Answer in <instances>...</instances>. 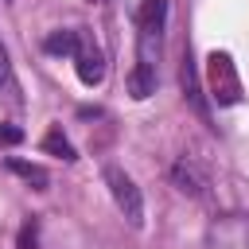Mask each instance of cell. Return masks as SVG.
Returning a JSON list of instances; mask_svg holds the SVG:
<instances>
[{
  "instance_id": "obj_7",
  "label": "cell",
  "mask_w": 249,
  "mask_h": 249,
  "mask_svg": "<svg viewBox=\"0 0 249 249\" xmlns=\"http://www.w3.org/2000/svg\"><path fill=\"white\" fill-rule=\"evenodd\" d=\"M43 152H47V156H58V160H66V163H70V160H78L74 144H70V140L62 136V128H58V124H54V128H51V132L43 136Z\"/></svg>"
},
{
  "instance_id": "obj_8",
  "label": "cell",
  "mask_w": 249,
  "mask_h": 249,
  "mask_svg": "<svg viewBox=\"0 0 249 249\" xmlns=\"http://www.w3.org/2000/svg\"><path fill=\"white\" fill-rule=\"evenodd\" d=\"M8 167H12L19 179H27L35 191H47V183H51V175H47L39 163H27V160H8Z\"/></svg>"
},
{
  "instance_id": "obj_1",
  "label": "cell",
  "mask_w": 249,
  "mask_h": 249,
  "mask_svg": "<svg viewBox=\"0 0 249 249\" xmlns=\"http://www.w3.org/2000/svg\"><path fill=\"white\" fill-rule=\"evenodd\" d=\"M163 19H167V0H144L136 12V70L156 74L160 51H163Z\"/></svg>"
},
{
  "instance_id": "obj_12",
  "label": "cell",
  "mask_w": 249,
  "mask_h": 249,
  "mask_svg": "<svg viewBox=\"0 0 249 249\" xmlns=\"http://www.w3.org/2000/svg\"><path fill=\"white\" fill-rule=\"evenodd\" d=\"M19 249H39V226H35V222H23V230H19Z\"/></svg>"
},
{
  "instance_id": "obj_13",
  "label": "cell",
  "mask_w": 249,
  "mask_h": 249,
  "mask_svg": "<svg viewBox=\"0 0 249 249\" xmlns=\"http://www.w3.org/2000/svg\"><path fill=\"white\" fill-rule=\"evenodd\" d=\"M23 140V128H16V124H0V148H16Z\"/></svg>"
},
{
  "instance_id": "obj_3",
  "label": "cell",
  "mask_w": 249,
  "mask_h": 249,
  "mask_svg": "<svg viewBox=\"0 0 249 249\" xmlns=\"http://www.w3.org/2000/svg\"><path fill=\"white\" fill-rule=\"evenodd\" d=\"M105 187H109L117 210L124 214V222H128L132 230H140V226H144V198H140V187L132 183V175L109 163V167H105Z\"/></svg>"
},
{
  "instance_id": "obj_4",
  "label": "cell",
  "mask_w": 249,
  "mask_h": 249,
  "mask_svg": "<svg viewBox=\"0 0 249 249\" xmlns=\"http://www.w3.org/2000/svg\"><path fill=\"white\" fill-rule=\"evenodd\" d=\"M206 237L218 249H249V218L245 214H222L210 222Z\"/></svg>"
},
{
  "instance_id": "obj_2",
  "label": "cell",
  "mask_w": 249,
  "mask_h": 249,
  "mask_svg": "<svg viewBox=\"0 0 249 249\" xmlns=\"http://www.w3.org/2000/svg\"><path fill=\"white\" fill-rule=\"evenodd\" d=\"M206 86H210V97L218 105H237L241 101V78H237V66L226 51L206 54Z\"/></svg>"
},
{
  "instance_id": "obj_10",
  "label": "cell",
  "mask_w": 249,
  "mask_h": 249,
  "mask_svg": "<svg viewBox=\"0 0 249 249\" xmlns=\"http://www.w3.org/2000/svg\"><path fill=\"white\" fill-rule=\"evenodd\" d=\"M152 89H156V74H148V70H136V66H132V70H128V93H132L136 101H144Z\"/></svg>"
},
{
  "instance_id": "obj_14",
  "label": "cell",
  "mask_w": 249,
  "mask_h": 249,
  "mask_svg": "<svg viewBox=\"0 0 249 249\" xmlns=\"http://www.w3.org/2000/svg\"><path fill=\"white\" fill-rule=\"evenodd\" d=\"M0 74H4V54H0Z\"/></svg>"
},
{
  "instance_id": "obj_5",
  "label": "cell",
  "mask_w": 249,
  "mask_h": 249,
  "mask_svg": "<svg viewBox=\"0 0 249 249\" xmlns=\"http://www.w3.org/2000/svg\"><path fill=\"white\" fill-rule=\"evenodd\" d=\"M74 66H78V78H82L86 86H101V78H105V54H101L97 43H89L86 35H82V43H78V51H74Z\"/></svg>"
},
{
  "instance_id": "obj_15",
  "label": "cell",
  "mask_w": 249,
  "mask_h": 249,
  "mask_svg": "<svg viewBox=\"0 0 249 249\" xmlns=\"http://www.w3.org/2000/svg\"><path fill=\"white\" fill-rule=\"evenodd\" d=\"M89 4H101V0H89Z\"/></svg>"
},
{
  "instance_id": "obj_11",
  "label": "cell",
  "mask_w": 249,
  "mask_h": 249,
  "mask_svg": "<svg viewBox=\"0 0 249 249\" xmlns=\"http://www.w3.org/2000/svg\"><path fill=\"white\" fill-rule=\"evenodd\" d=\"M179 78H183V93L191 97V105H195L198 113H206V105H202V97H198V86H195V66H191V54L183 58V70H179Z\"/></svg>"
},
{
  "instance_id": "obj_9",
  "label": "cell",
  "mask_w": 249,
  "mask_h": 249,
  "mask_svg": "<svg viewBox=\"0 0 249 249\" xmlns=\"http://www.w3.org/2000/svg\"><path fill=\"white\" fill-rule=\"evenodd\" d=\"M78 43H82V31H54V35H47L43 47H47L51 54H74Z\"/></svg>"
},
{
  "instance_id": "obj_6",
  "label": "cell",
  "mask_w": 249,
  "mask_h": 249,
  "mask_svg": "<svg viewBox=\"0 0 249 249\" xmlns=\"http://www.w3.org/2000/svg\"><path fill=\"white\" fill-rule=\"evenodd\" d=\"M171 175H175V187H179L183 195H191V198H202V195H206V187H210L206 171H202L191 156H183V160L175 163V171H171Z\"/></svg>"
}]
</instances>
